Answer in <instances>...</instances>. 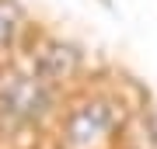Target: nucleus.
Instances as JSON below:
<instances>
[{
    "label": "nucleus",
    "mask_w": 157,
    "mask_h": 149,
    "mask_svg": "<svg viewBox=\"0 0 157 149\" xmlns=\"http://www.w3.org/2000/svg\"><path fill=\"white\" fill-rule=\"evenodd\" d=\"M0 104H4V111H11L17 118H32L45 108V90H42V83H35L28 76H17L4 87Z\"/></svg>",
    "instance_id": "obj_1"
},
{
    "label": "nucleus",
    "mask_w": 157,
    "mask_h": 149,
    "mask_svg": "<svg viewBox=\"0 0 157 149\" xmlns=\"http://www.w3.org/2000/svg\"><path fill=\"white\" fill-rule=\"evenodd\" d=\"M11 35H14V11L7 4H0V45L11 42Z\"/></svg>",
    "instance_id": "obj_2"
}]
</instances>
